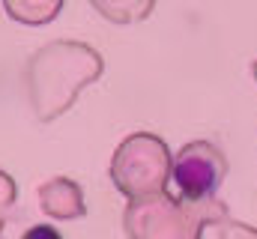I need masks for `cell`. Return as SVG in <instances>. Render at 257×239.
I'll use <instances>...</instances> for the list:
<instances>
[{"instance_id": "6da1fadb", "label": "cell", "mask_w": 257, "mask_h": 239, "mask_svg": "<svg viewBox=\"0 0 257 239\" xmlns=\"http://www.w3.org/2000/svg\"><path fill=\"white\" fill-rule=\"evenodd\" d=\"M174 179H177V185L183 188L186 197L197 200V197H206L218 185L221 168L203 144H194V147H186L180 153V159L174 165Z\"/></svg>"}]
</instances>
